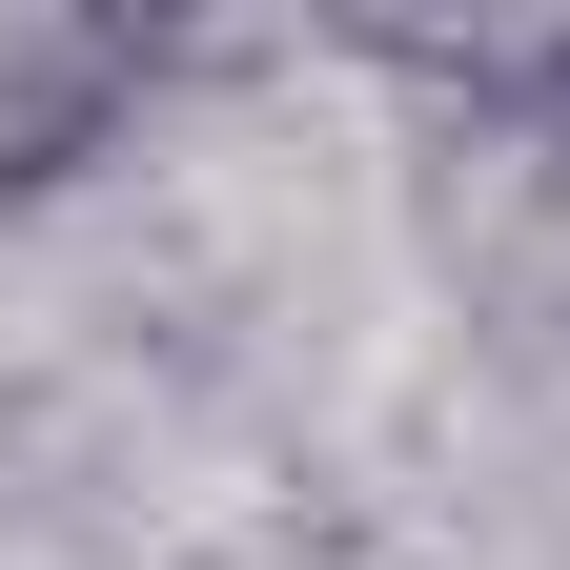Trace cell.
Listing matches in <instances>:
<instances>
[{
	"instance_id": "1",
	"label": "cell",
	"mask_w": 570,
	"mask_h": 570,
	"mask_svg": "<svg viewBox=\"0 0 570 570\" xmlns=\"http://www.w3.org/2000/svg\"><path fill=\"white\" fill-rule=\"evenodd\" d=\"M184 82H225V41L142 21V0H41V21H0V204H61V184L142 164V122Z\"/></svg>"
},
{
	"instance_id": "2",
	"label": "cell",
	"mask_w": 570,
	"mask_h": 570,
	"mask_svg": "<svg viewBox=\"0 0 570 570\" xmlns=\"http://www.w3.org/2000/svg\"><path fill=\"white\" fill-rule=\"evenodd\" d=\"M550 142H570V41H550Z\"/></svg>"
}]
</instances>
